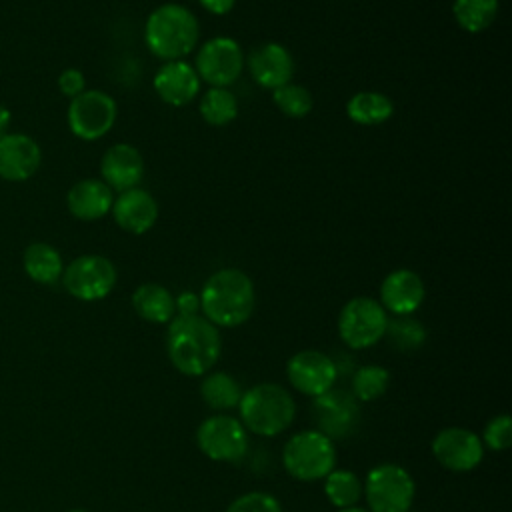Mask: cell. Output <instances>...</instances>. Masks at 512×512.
Listing matches in <instances>:
<instances>
[{"label":"cell","instance_id":"6da1fadb","mask_svg":"<svg viewBox=\"0 0 512 512\" xmlns=\"http://www.w3.org/2000/svg\"><path fill=\"white\" fill-rule=\"evenodd\" d=\"M166 352L178 372L186 376H204L220 358V332L200 314H176L168 322Z\"/></svg>","mask_w":512,"mask_h":512},{"label":"cell","instance_id":"7a4b0ae2","mask_svg":"<svg viewBox=\"0 0 512 512\" xmlns=\"http://www.w3.org/2000/svg\"><path fill=\"white\" fill-rule=\"evenodd\" d=\"M200 310L216 328H234L244 324L256 304L254 284L248 274L238 268H222L214 272L202 286Z\"/></svg>","mask_w":512,"mask_h":512},{"label":"cell","instance_id":"3957f363","mask_svg":"<svg viewBox=\"0 0 512 512\" xmlns=\"http://www.w3.org/2000/svg\"><path fill=\"white\" fill-rule=\"evenodd\" d=\"M200 36L196 16L182 4L168 2L154 8L144 24V42L148 50L164 62L184 60Z\"/></svg>","mask_w":512,"mask_h":512},{"label":"cell","instance_id":"277c9868","mask_svg":"<svg viewBox=\"0 0 512 512\" xmlns=\"http://www.w3.org/2000/svg\"><path fill=\"white\" fill-rule=\"evenodd\" d=\"M236 408L246 432L256 436H278L292 424L296 414L290 392L274 382H262L242 392Z\"/></svg>","mask_w":512,"mask_h":512},{"label":"cell","instance_id":"5b68a950","mask_svg":"<svg viewBox=\"0 0 512 512\" xmlns=\"http://www.w3.org/2000/svg\"><path fill=\"white\" fill-rule=\"evenodd\" d=\"M282 464L292 478L302 482L326 478L336 464L334 440H330L316 428L296 432L284 444Z\"/></svg>","mask_w":512,"mask_h":512},{"label":"cell","instance_id":"8992f818","mask_svg":"<svg viewBox=\"0 0 512 512\" xmlns=\"http://www.w3.org/2000/svg\"><path fill=\"white\" fill-rule=\"evenodd\" d=\"M362 492L370 512H408L412 510L416 484L406 468L386 462L368 472Z\"/></svg>","mask_w":512,"mask_h":512},{"label":"cell","instance_id":"52a82bcc","mask_svg":"<svg viewBox=\"0 0 512 512\" xmlns=\"http://www.w3.org/2000/svg\"><path fill=\"white\" fill-rule=\"evenodd\" d=\"M388 314L374 298L348 300L338 314V334L352 350H364L384 338Z\"/></svg>","mask_w":512,"mask_h":512},{"label":"cell","instance_id":"ba28073f","mask_svg":"<svg viewBox=\"0 0 512 512\" xmlns=\"http://www.w3.org/2000/svg\"><path fill=\"white\" fill-rule=\"evenodd\" d=\"M62 282L68 294L78 300H102L116 286V268L106 256L84 254L64 268Z\"/></svg>","mask_w":512,"mask_h":512},{"label":"cell","instance_id":"9c48e42d","mask_svg":"<svg viewBox=\"0 0 512 512\" xmlns=\"http://www.w3.org/2000/svg\"><path fill=\"white\" fill-rule=\"evenodd\" d=\"M196 444L216 462H240L248 450V432L234 416L214 414L196 430Z\"/></svg>","mask_w":512,"mask_h":512},{"label":"cell","instance_id":"30bf717a","mask_svg":"<svg viewBox=\"0 0 512 512\" xmlns=\"http://www.w3.org/2000/svg\"><path fill=\"white\" fill-rule=\"evenodd\" d=\"M116 102L102 90H84L68 106V126L80 140H98L108 134L116 122Z\"/></svg>","mask_w":512,"mask_h":512},{"label":"cell","instance_id":"8fae6325","mask_svg":"<svg viewBox=\"0 0 512 512\" xmlns=\"http://www.w3.org/2000/svg\"><path fill=\"white\" fill-rule=\"evenodd\" d=\"M242 66L244 54L240 44L228 36H216L198 50L194 70L212 88H226L238 80Z\"/></svg>","mask_w":512,"mask_h":512},{"label":"cell","instance_id":"7c38bea8","mask_svg":"<svg viewBox=\"0 0 512 512\" xmlns=\"http://www.w3.org/2000/svg\"><path fill=\"white\" fill-rule=\"evenodd\" d=\"M312 420L316 430L330 440H342L356 432L360 422L358 400L348 390L330 388L312 400Z\"/></svg>","mask_w":512,"mask_h":512},{"label":"cell","instance_id":"4fadbf2b","mask_svg":"<svg viewBox=\"0 0 512 512\" xmlns=\"http://www.w3.org/2000/svg\"><path fill=\"white\" fill-rule=\"evenodd\" d=\"M286 376L298 392L316 398L334 388L338 370L328 354L320 350H300L288 360Z\"/></svg>","mask_w":512,"mask_h":512},{"label":"cell","instance_id":"5bb4252c","mask_svg":"<svg viewBox=\"0 0 512 512\" xmlns=\"http://www.w3.org/2000/svg\"><path fill=\"white\" fill-rule=\"evenodd\" d=\"M432 454L444 468L452 472H468L484 458L480 436L462 426L442 428L432 440Z\"/></svg>","mask_w":512,"mask_h":512},{"label":"cell","instance_id":"9a60e30c","mask_svg":"<svg viewBox=\"0 0 512 512\" xmlns=\"http://www.w3.org/2000/svg\"><path fill=\"white\" fill-rule=\"evenodd\" d=\"M42 162L38 142L26 134L0 136V178L24 182L36 174Z\"/></svg>","mask_w":512,"mask_h":512},{"label":"cell","instance_id":"2e32d148","mask_svg":"<svg viewBox=\"0 0 512 512\" xmlns=\"http://www.w3.org/2000/svg\"><path fill=\"white\" fill-rule=\"evenodd\" d=\"M102 182L116 192L136 188L144 176V158L132 144L118 142L110 146L100 160Z\"/></svg>","mask_w":512,"mask_h":512},{"label":"cell","instance_id":"e0dca14e","mask_svg":"<svg viewBox=\"0 0 512 512\" xmlns=\"http://www.w3.org/2000/svg\"><path fill=\"white\" fill-rule=\"evenodd\" d=\"M424 294L426 290L422 278L408 268L390 272L380 284V304L394 316H410L416 312L424 300Z\"/></svg>","mask_w":512,"mask_h":512},{"label":"cell","instance_id":"ac0fdd59","mask_svg":"<svg viewBox=\"0 0 512 512\" xmlns=\"http://www.w3.org/2000/svg\"><path fill=\"white\" fill-rule=\"evenodd\" d=\"M110 210L114 222L130 234H144L158 220V202L148 190L138 186L120 192Z\"/></svg>","mask_w":512,"mask_h":512},{"label":"cell","instance_id":"d6986e66","mask_svg":"<svg viewBox=\"0 0 512 512\" xmlns=\"http://www.w3.org/2000/svg\"><path fill=\"white\" fill-rule=\"evenodd\" d=\"M154 90L160 96V100L180 108L196 98L200 90V78L194 66L186 60H170L156 70Z\"/></svg>","mask_w":512,"mask_h":512},{"label":"cell","instance_id":"ffe728a7","mask_svg":"<svg viewBox=\"0 0 512 512\" xmlns=\"http://www.w3.org/2000/svg\"><path fill=\"white\" fill-rule=\"evenodd\" d=\"M248 70L256 84L274 90L290 82L294 72V60L282 44L266 42L250 52Z\"/></svg>","mask_w":512,"mask_h":512},{"label":"cell","instance_id":"44dd1931","mask_svg":"<svg viewBox=\"0 0 512 512\" xmlns=\"http://www.w3.org/2000/svg\"><path fill=\"white\" fill-rule=\"evenodd\" d=\"M114 196L112 190L98 178H84L78 180L66 196L68 210L74 218L92 222L106 216L112 208Z\"/></svg>","mask_w":512,"mask_h":512},{"label":"cell","instance_id":"7402d4cb","mask_svg":"<svg viewBox=\"0 0 512 512\" xmlns=\"http://www.w3.org/2000/svg\"><path fill=\"white\" fill-rule=\"evenodd\" d=\"M132 306L142 320L152 324H164L176 316L172 292L156 282L140 284L132 294Z\"/></svg>","mask_w":512,"mask_h":512},{"label":"cell","instance_id":"603a6c76","mask_svg":"<svg viewBox=\"0 0 512 512\" xmlns=\"http://www.w3.org/2000/svg\"><path fill=\"white\" fill-rule=\"evenodd\" d=\"M392 114H394V102L382 92L362 90V92H356L346 102V116L360 126L384 124Z\"/></svg>","mask_w":512,"mask_h":512},{"label":"cell","instance_id":"cb8c5ba5","mask_svg":"<svg viewBox=\"0 0 512 512\" xmlns=\"http://www.w3.org/2000/svg\"><path fill=\"white\" fill-rule=\"evenodd\" d=\"M24 270L38 284H54L62 278L64 264L60 252L46 244L34 242L24 252Z\"/></svg>","mask_w":512,"mask_h":512},{"label":"cell","instance_id":"d4e9b609","mask_svg":"<svg viewBox=\"0 0 512 512\" xmlns=\"http://www.w3.org/2000/svg\"><path fill=\"white\" fill-rule=\"evenodd\" d=\"M200 396L212 410L236 408L242 398L238 380L226 372H208L200 384Z\"/></svg>","mask_w":512,"mask_h":512},{"label":"cell","instance_id":"484cf974","mask_svg":"<svg viewBox=\"0 0 512 512\" xmlns=\"http://www.w3.org/2000/svg\"><path fill=\"white\" fill-rule=\"evenodd\" d=\"M452 14L462 30L476 34L496 20L498 0H454Z\"/></svg>","mask_w":512,"mask_h":512},{"label":"cell","instance_id":"4316f807","mask_svg":"<svg viewBox=\"0 0 512 512\" xmlns=\"http://www.w3.org/2000/svg\"><path fill=\"white\" fill-rule=\"evenodd\" d=\"M200 116L210 126H226L238 116V100L228 88H208L200 100Z\"/></svg>","mask_w":512,"mask_h":512},{"label":"cell","instance_id":"83f0119b","mask_svg":"<svg viewBox=\"0 0 512 512\" xmlns=\"http://www.w3.org/2000/svg\"><path fill=\"white\" fill-rule=\"evenodd\" d=\"M324 494L338 510L356 506L362 496V482L350 470H332L324 478Z\"/></svg>","mask_w":512,"mask_h":512},{"label":"cell","instance_id":"f1b7e54d","mask_svg":"<svg viewBox=\"0 0 512 512\" xmlns=\"http://www.w3.org/2000/svg\"><path fill=\"white\" fill-rule=\"evenodd\" d=\"M390 384V374L378 364H366L352 374V396L360 402L378 400Z\"/></svg>","mask_w":512,"mask_h":512},{"label":"cell","instance_id":"f546056e","mask_svg":"<svg viewBox=\"0 0 512 512\" xmlns=\"http://www.w3.org/2000/svg\"><path fill=\"white\" fill-rule=\"evenodd\" d=\"M384 336H388L390 344L398 352H414L424 344L426 330H424L422 322H418L412 316H396L392 320L388 318Z\"/></svg>","mask_w":512,"mask_h":512},{"label":"cell","instance_id":"4dcf8cb0","mask_svg":"<svg viewBox=\"0 0 512 512\" xmlns=\"http://www.w3.org/2000/svg\"><path fill=\"white\" fill-rule=\"evenodd\" d=\"M272 100H274L276 108L290 118H304L314 106V100H312V94L308 92V88H304L300 84H292V82H288L280 88H274Z\"/></svg>","mask_w":512,"mask_h":512},{"label":"cell","instance_id":"1f68e13d","mask_svg":"<svg viewBox=\"0 0 512 512\" xmlns=\"http://www.w3.org/2000/svg\"><path fill=\"white\" fill-rule=\"evenodd\" d=\"M482 444H486L494 452H502L510 448L512 444V420L508 414H498L494 416L484 432H482Z\"/></svg>","mask_w":512,"mask_h":512},{"label":"cell","instance_id":"d6a6232c","mask_svg":"<svg viewBox=\"0 0 512 512\" xmlns=\"http://www.w3.org/2000/svg\"><path fill=\"white\" fill-rule=\"evenodd\" d=\"M226 512H282V506L268 492H248L232 500Z\"/></svg>","mask_w":512,"mask_h":512},{"label":"cell","instance_id":"836d02e7","mask_svg":"<svg viewBox=\"0 0 512 512\" xmlns=\"http://www.w3.org/2000/svg\"><path fill=\"white\" fill-rule=\"evenodd\" d=\"M58 88L64 96L68 98H76L78 94H82L86 90V80L84 74L78 68H66L60 72L58 76Z\"/></svg>","mask_w":512,"mask_h":512},{"label":"cell","instance_id":"e575fe53","mask_svg":"<svg viewBox=\"0 0 512 512\" xmlns=\"http://www.w3.org/2000/svg\"><path fill=\"white\" fill-rule=\"evenodd\" d=\"M176 314L178 316H192V314H198L200 310V296L194 294L192 290H184L180 292L176 298Z\"/></svg>","mask_w":512,"mask_h":512},{"label":"cell","instance_id":"d590c367","mask_svg":"<svg viewBox=\"0 0 512 512\" xmlns=\"http://www.w3.org/2000/svg\"><path fill=\"white\" fill-rule=\"evenodd\" d=\"M198 2L202 4V8H206L210 14H216V16L228 14L236 4V0H198Z\"/></svg>","mask_w":512,"mask_h":512},{"label":"cell","instance_id":"8d00e7d4","mask_svg":"<svg viewBox=\"0 0 512 512\" xmlns=\"http://www.w3.org/2000/svg\"><path fill=\"white\" fill-rule=\"evenodd\" d=\"M10 118H12V114H10V110L4 106V104H0V136H4V134H8V126H10Z\"/></svg>","mask_w":512,"mask_h":512},{"label":"cell","instance_id":"74e56055","mask_svg":"<svg viewBox=\"0 0 512 512\" xmlns=\"http://www.w3.org/2000/svg\"><path fill=\"white\" fill-rule=\"evenodd\" d=\"M338 512H370V510L358 508V506H350V508H342V510H338Z\"/></svg>","mask_w":512,"mask_h":512},{"label":"cell","instance_id":"f35d334b","mask_svg":"<svg viewBox=\"0 0 512 512\" xmlns=\"http://www.w3.org/2000/svg\"><path fill=\"white\" fill-rule=\"evenodd\" d=\"M68 512H86V510H68Z\"/></svg>","mask_w":512,"mask_h":512},{"label":"cell","instance_id":"ab89813d","mask_svg":"<svg viewBox=\"0 0 512 512\" xmlns=\"http://www.w3.org/2000/svg\"><path fill=\"white\" fill-rule=\"evenodd\" d=\"M408 512H414V510H408Z\"/></svg>","mask_w":512,"mask_h":512}]
</instances>
